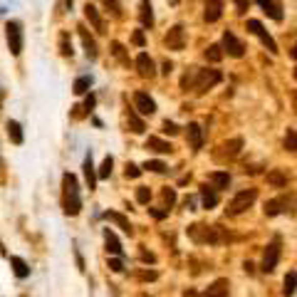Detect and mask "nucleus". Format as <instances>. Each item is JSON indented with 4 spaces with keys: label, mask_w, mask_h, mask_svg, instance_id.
Returning <instances> with one entry per match:
<instances>
[{
    "label": "nucleus",
    "mask_w": 297,
    "mask_h": 297,
    "mask_svg": "<svg viewBox=\"0 0 297 297\" xmlns=\"http://www.w3.org/2000/svg\"><path fill=\"white\" fill-rule=\"evenodd\" d=\"M94 104H97V97H94V94H90V97H87V102H84V109L92 111V109H94Z\"/></svg>",
    "instance_id": "obj_49"
},
{
    "label": "nucleus",
    "mask_w": 297,
    "mask_h": 297,
    "mask_svg": "<svg viewBox=\"0 0 297 297\" xmlns=\"http://www.w3.org/2000/svg\"><path fill=\"white\" fill-rule=\"evenodd\" d=\"M287 211H290V213L295 211V198H292V196H285V193L265 203V216H268V218L282 216V213H287Z\"/></svg>",
    "instance_id": "obj_8"
},
{
    "label": "nucleus",
    "mask_w": 297,
    "mask_h": 297,
    "mask_svg": "<svg viewBox=\"0 0 297 297\" xmlns=\"http://www.w3.org/2000/svg\"><path fill=\"white\" fill-rule=\"evenodd\" d=\"M62 208L67 216H77L82 211V196H79V181L74 173L62 176Z\"/></svg>",
    "instance_id": "obj_1"
},
{
    "label": "nucleus",
    "mask_w": 297,
    "mask_h": 297,
    "mask_svg": "<svg viewBox=\"0 0 297 297\" xmlns=\"http://www.w3.org/2000/svg\"><path fill=\"white\" fill-rule=\"evenodd\" d=\"M90 87H92V77L90 74H84V77H77L72 84V92L74 94H87L90 92Z\"/></svg>",
    "instance_id": "obj_32"
},
{
    "label": "nucleus",
    "mask_w": 297,
    "mask_h": 297,
    "mask_svg": "<svg viewBox=\"0 0 297 297\" xmlns=\"http://www.w3.org/2000/svg\"><path fill=\"white\" fill-rule=\"evenodd\" d=\"M221 148H223V151L218 154V156H228V159H235V156L241 154V148H243V139H241V136H235V139L225 141Z\"/></svg>",
    "instance_id": "obj_22"
},
{
    "label": "nucleus",
    "mask_w": 297,
    "mask_h": 297,
    "mask_svg": "<svg viewBox=\"0 0 297 297\" xmlns=\"http://www.w3.org/2000/svg\"><path fill=\"white\" fill-rule=\"evenodd\" d=\"M282 146H285V151H297V131L295 129H287Z\"/></svg>",
    "instance_id": "obj_35"
},
{
    "label": "nucleus",
    "mask_w": 297,
    "mask_h": 297,
    "mask_svg": "<svg viewBox=\"0 0 297 297\" xmlns=\"http://www.w3.org/2000/svg\"><path fill=\"white\" fill-rule=\"evenodd\" d=\"M255 198H258V191L255 188H245L241 193H235L233 201L228 203V216H241V213H245L250 205L255 203Z\"/></svg>",
    "instance_id": "obj_4"
},
{
    "label": "nucleus",
    "mask_w": 297,
    "mask_h": 297,
    "mask_svg": "<svg viewBox=\"0 0 297 297\" xmlns=\"http://www.w3.org/2000/svg\"><path fill=\"white\" fill-rule=\"evenodd\" d=\"M161 196H164V201H166V205L168 208H171V205L176 203V191H173V188H164V191H161Z\"/></svg>",
    "instance_id": "obj_40"
},
{
    "label": "nucleus",
    "mask_w": 297,
    "mask_h": 297,
    "mask_svg": "<svg viewBox=\"0 0 297 297\" xmlns=\"http://www.w3.org/2000/svg\"><path fill=\"white\" fill-rule=\"evenodd\" d=\"M245 30H248L250 35L258 37L260 42L268 47V52H270V55H278V42H275V40H273V35H270V33L262 27V22H260V20H248Z\"/></svg>",
    "instance_id": "obj_6"
},
{
    "label": "nucleus",
    "mask_w": 297,
    "mask_h": 297,
    "mask_svg": "<svg viewBox=\"0 0 297 297\" xmlns=\"http://www.w3.org/2000/svg\"><path fill=\"white\" fill-rule=\"evenodd\" d=\"M188 238L193 243H198V245H218V243H225L230 241V235H225L223 233L221 225H203V223H196V225H191L188 228Z\"/></svg>",
    "instance_id": "obj_2"
},
{
    "label": "nucleus",
    "mask_w": 297,
    "mask_h": 297,
    "mask_svg": "<svg viewBox=\"0 0 297 297\" xmlns=\"http://www.w3.org/2000/svg\"><path fill=\"white\" fill-rule=\"evenodd\" d=\"M131 40H134V45H139V47H144V42H146V37H144V30H136Z\"/></svg>",
    "instance_id": "obj_45"
},
{
    "label": "nucleus",
    "mask_w": 297,
    "mask_h": 297,
    "mask_svg": "<svg viewBox=\"0 0 297 297\" xmlns=\"http://www.w3.org/2000/svg\"><path fill=\"white\" fill-rule=\"evenodd\" d=\"M268 184L275 186V188H287L290 176L285 171H280V168H273V171H268Z\"/></svg>",
    "instance_id": "obj_21"
},
{
    "label": "nucleus",
    "mask_w": 297,
    "mask_h": 297,
    "mask_svg": "<svg viewBox=\"0 0 297 297\" xmlns=\"http://www.w3.org/2000/svg\"><path fill=\"white\" fill-rule=\"evenodd\" d=\"M144 168L154 171V173H166V171H168V166L164 164V161H146V164H144Z\"/></svg>",
    "instance_id": "obj_37"
},
{
    "label": "nucleus",
    "mask_w": 297,
    "mask_h": 297,
    "mask_svg": "<svg viewBox=\"0 0 297 297\" xmlns=\"http://www.w3.org/2000/svg\"><path fill=\"white\" fill-rule=\"evenodd\" d=\"M104 3H107V8H111L114 15H119V0H104Z\"/></svg>",
    "instance_id": "obj_47"
},
{
    "label": "nucleus",
    "mask_w": 297,
    "mask_h": 297,
    "mask_svg": "<svg viewBox=\"0 0 297 297\" xmlns=\"http://www.w3.org/2000/svg\"><path fill=\"white\" fill-rule=\"evenodd\" d=\"M297 292V273H287L285 275V282H282V295L292 297Z\"/></svg>",
    "instance_id": "obj_31"
},
{
    "label": "nucleus",
    "mask_w": 297,
    "mask_h": 297,
    "mask_svg": "<svg viewBox=\"0 0 297 297\" xmlns=\"http://www.w3.org/2000/svg\"><path fill=\"white\" fill-rule=\"evenodd\" d=\"M223 15V0H205L203 3V18L205 22H216Z\"/></svg>",
    "instance_id": "obj_14"
},
{
    "label": "nucleus",
    "mask_w": 297,
    "mask_h": 297,
    "mask_svg": "<svg viewBox=\"0 0 297 297\" xmlns=\"http://www.w3.org/2000/svg\"><path fill=\"white\" fill-rule=\"evenodd\" d=\"M84 15H87V20L94 25V30H97V33H104V22H102V18H99V13H97V8H94V5H90V3L84 5Z\"/></svg>",
    "instance_id": "obj_27"
},
{
    "label": "nucleus",
    "mask_w": 297,
    "mask_h": 297,
    "mask_svg": "<svg viewBox=\"0 0 297 297\" xmlns=\"http://www.w3.org/2000/svg\"><path fill=\"white\" fill-rule=\"evenodd\" d=\"M22 297H25V295H22Z\"/></svg>",
    "instance_id": "obj_58"
},
{
    "label": "nucleus",
    "mask_w": 297,
    "mask_h": 297,
    "mask_svg": "<svg viewBox=\"0 0 297 297\" xmlns=\"http://www.w3.org/2000/svg\"><path fill=\"white\" fill-rule=\"evenodd\" d=\"M141 278L144 280H156L159 278V273H156V270H148V273H141Z\"/></svg>",
    "instance_id": "obj_50"
},
{
    "label": "nucleus",
    "mask_w": 297,
    "mask_h": 297,
    "mask_svg": "<svg viewBox=\"0 0 297 297\" xmlns=\"http://www.w3.org/2000/svg\"><path fill=\"white\" fill-rule=\"evenodd\" d=\"M60 52L65 57H72V42H70V35L67 33H62V37H60Z\"/></svg>",
    "instance_id": "obj_36"
},
{
    "label": "nucleus",
    "mask_w": 297,
    "mask_h": 297,
    "mask_svg": "<svg viewBox=\"0 0 297 297\" xmlns=\"http://www.w3.org/2000/svg\"><path fill=\"white\" fill-rule=\"evenodd\" d=\"M141 260H144V262H156V255H154V253H148V250H144V248H141Z\"/></svg>",
    "instance_id": "obj_46"
},
{
    "label": "nucleus",
    "mask_w": 297,
    "mask_h": 297,
    "mask_svg": "<svg viewBox=\"0 0 297 297\" xmlns=\"http://www.w3.org/2000/svg\"><path fill=\"white\" fill-rule=\"evenodd\" d=\"M221 47H223V52H228L230 57H243L245 55V45H243L241 40L233 35L230 30H225V33H223V45Z\"/></svg>",
    "instance_id": "obj_9"
},
{
    "label": "nucleus",
    "mask_w": 297,
    "mask_h": 297,
    "mask_svg": "<svg viewBox=\"0 0 297 297\" xmlns=\"http://www.w3.org/2000/svg\"><path fill=\"white\" fill-rule=\"evenodd\" d=\"M292 99H295V109H297V92H295V94H292Z\"/></svg>",
    "instance_id": "obj_56"
},
{
    "label": "nucleus",
    "mask_w": 297,
    "mask_h": 297,
    "mask_svg": "<svg viewBox=\"0 0 297 297\" xmlns=\"http://www.w3.org/2000/svg\"><path fill=\"white\" fill-rule=\"evenodd\" d=\"M139 18H141V25H144V27H151V25H154V8H151V0H141V3H139Z\"/></svg>",
    "instance_id": "obj_24"
},
{
    "label": "nucleus",
    "mask_w": 297,
    "mask_h": 297,
    "mask_svg": "<svg viewBox=\"0 0 297 297\" xmlns=\"http://www.w3.org/2000/svg\"><path fill=\"white\" fill-rule=\"evenodd\" d=\"M295 79H297V70H295Z\"/></svg>",
    "instance_id": "obj_57"
},
{
    "label": "nucleus",
    "mask_w": 297,
    "mask_h": 297,
    "mask_svg": "<svg viewBox=\"0 0 297 297\" xmlns=\"http://www.w3.org/2000/svg\"><path fill=\"white\" fill-rule=\"evenodd\" d=\"M10 265H13V273H15V278L25 280L27 275H30V265L25 262L22 258H18V255H10Z\"/></svg>",
    "instance_id": "obj_26"
},
{
    "label": "nucleus",
    "mask_w": 297,
    "mask_h": 297,
    "mask_svg": "<svg viewBox=\"0 0 297 297\" xmlns=\"http://www.w3.org/2000/svg\"><path fill=\"white\" fill-rule=\"evenodd\" d=\"M260 8H262V13L268 15V18H273L275 22H280L282 20V8H280L278 0H255Z\"/></svg>",
    "instance_id": "obj_16"
},
{
    "label": "nucleus",
    "mask_w": 297,
    "mask_h": 297,
    "mask_svg": "<svg viewBox=\"0 0 297 297\" xmlns=\"http://www.w3.org/2000/svg\"><path fill=\"white\" fill-rule=\"evenodd\" d=\"M111 168H114V159H111V156H104L102 166H99V171H97V179H109Z\"/></svg>",
    "instance_id": "obj_34"
},
{
    "label": "nucleus",
    "mask_w": 297,
    "mask_h": 297,
    "mask_svg": "<svg viewBox=\"0 0 297 297\" xmlns=\"http://www.w3.org/2000/svg\"><path fill=\"white\" fill-rule=\"evenodd\" d=\"M235 8H238L241 15H245V10H248V0H235Z\"/></svg>",
    "instance_id": "obj_48"
},
{
    "label": "nucleus",
    "mask_w": 297,
    "mask_h": 297,
    "mask_svg": "<svg viewBox=\"0 0 297 297\" xmlns=\"http://www.w3.org/2000/svg\"><path fill=\"white\" fill-rule=\"evenodd\" d=\"M134 109L141 111V114H146V116H151V114L156 111V102H154L146 92H136L134 94Z\"/></svg>",
    "instance_id": "obj_11"
},
{
    "label": "nucleus",
    "mask_w": 297,
    "mask_h": 297,
    "mask_svg": "<svg viewBox=\"0 0 297 297\" xmlns=\"http://www.w3.org/2000/svg\"><path fill=\"white\" fill-rule=\"evenodd\" d=\"M109 270L111 273H122V270H124V262H122L119 258H111L109 260Z\"/></svg>",
    "instance_id": "obj_44"
},
{
    "label": "nucleus",
    "mask_w": 297,
    "mask_h": 297,
    "mask_svg": "<svg viewBox=\"0 0 297 297\" xmlns=\"http://www.w3.org/2000/svg\"><path fill=\"white\" fill-rule=\"evenodd\" d=\"M243 268H245V273H248V275H253V273H255V265H253V262H245Z\"/></svg>",
    "instance_id": "obj_52"
},
{
    "label": "nucleus",
    "mask_w": 297,
    "mask_h": 297,
    "mask_svg": "<svg viewBox=\"0 0 297 297\" xmlns=\"http://www.w3.org/2000/svg\"><path fill=\"white\" fill-rule=\"evenodd\" d=\"M166 47L168 50H176V52H181L186 47V33H184V25H173L171 30H168V35H166Z\"/></svg>",
    "instance_id": "obj_10"
},
{
    "label": "nucleus",
    "mask_w": 297,
    "mask_h": 297,
    "mask_svg": "<svg viewBox=\"0 0 297 297\" xmlns=\"http://www.w3.org/2000/svg\"><path fill=\"white\" fill-rule=\"evenodd\" d=\"M136 72L141 74L144 79H151V77H156V65H154V60H151L146 52H141V55L136 57Z\"/></svg>",
    "instance_id": "obj_13"
},
{
    "label": "nucleus",
    "mask_w": 297,
    "mask_h": 297,
    "mask_svg": "<svg viewBox=\"0 0 297 297\" xmlns=\"http://www.w3.org/2000/svg\"><path fill=\"white\" fill-rule=\"evenodd\" d=\"M179 131H181V129H179V127H176L173 122H168V119L164 122V134H168V136H176Z\"/></svg>",
    "instance_id": "obj_42"
},
{
    "label": "nucleus",
    "mask_w": 297,
    "mask_h": 297,
    "mask_svg": "<svg viewBox=\"0 0 297 297\" xmlns=\"http://www.w3.org/2000/svg\"><path fill=\"white\" fill-rule=\"evenodd\" d=\"M221 79H223V74L218 70H193L191 87L196 90V94H205L211 87H216Z\"/></svg>",
    "instance_id": "obj_3"
},
{
    "label": "nucleus",
    "mask_w": 297,
    "mask_h": 297,
    "mask_svg": "<svg viewBox=\"0 0 297 297\" xmlns=\"http://www.w3.org/2000/svg\"><path fill=\"white\" fill-rule=\"evenodd\" d=\"M228 292H230V282L225 278H218L216 282L208 285V290L203 292V297H228Z\"/></svg>",
    "instance_id": "obj_15"
},
{
    "label": "nucleus",
    "mask_w": 297,
    "mask_h": 297,
    "mask_svg": "<svg viewBox=\"0 0 297 297\" xmlns=\"http://www.w3.org/2000/svg\"><path fill=\"white\" fill-rule=\"evenodd\" d=\"M79 30V37H82V45H84V52H87V57L90 60H97V55H99V50H97V42H94L92 37H90V33H87V27H77Z\"/></svg>",
    "instance_id": "obj_17"
},
{
    "label": "nucleus",
    "mask_w": 297,
    "mask_h": 297,
    "mask_svg": "<svg viewBox=\"0 0 297 297\" xmlns=\"http://www.w3.org/2000/svg\"><path fill=\"white\" fill-rule=\"evenodd\" d=\"M188 146H191V151H201L203 148V129H201V124H196V122H191L188 127Z\"/></svg>",
    "instance_id": "obj_12"
},
{
    "label": "nucleus",
    "mask_w": 297,
    "mask_h": 297,
    "mask_svg": "<svg viewBox=\"0 0 297 297\" xmlns=\"http://www.w3.org/2000/svg\"><path fill=\"white\" fill-rule=\"evenodd\" d=\"M82 168H84V179H87V188H90V191H94V188H97V173H94V161H92V154H87V156H84V164H82Z\"/></svg>",
    "instance_id": "obj_23"
},
{
    "label": "nucleus",
    "mask_w": 297,
    "mask_h": 297,
    "mask_svg": "<svg viewBox=\"0 0 297 297\" xmlns=\"http://www.w3.org/2000/svg\"><path fill=\"white\" fill-rule=\"evenodd\" d=\"M211 184L216 186V191L228 188V186H230V173H225V171H213V173H211Z\"/></svg>",
    "instance_id": "obj_29"
},
{
    "label": "nucleus",
    "mask_w": 297,
    "mask_h": 297,
    "mask_svg": "<svg viewBox=\"0 0 297 297\" xmlns=\"http://www.w3.org/2000/svg\"><path fill=\"white\" fill-rule=\"evenodd\" d=\"M148 198H151V191H148L146 186H139V188H136V201H139L141 205H146Z\"/></svg>",
    "instance_id": "obj_38"
},
{
    "label": "nucleus",
    "mask_w": 297,
    "mask_h": 297,
    "mask_svg": "<svg viewBox=\"0 0 297 297\" xmlns=\"http://www.w3.org/2000/svg\"><path fill=\"white\" fill-rule=\"evenodd\" d=\"M280 255H282V248H280V238H273V241L265 245V253H262V262H260V270L262 273H275L280 262Z\"/></svg>",
    "instance_id": "obj_5"
},
{
    "label": "nucleus",
    "mask_w": 297,
    "mask_h": 297,
    "mask_svg": "<svg viewBox=\"0 0 297 297\" xmlns=\"http://www.w3.org/2000/svg\"><path fill=\"white\" fill-rule=\"evenodd\" d=\"M290 55H292V57H295V60H297V45H295V47H292V52H290Z\"/></svg>",
    "instance_id": "obj_54"
},
{
    "label": "nucleus",
    "mask_w": 297,
    "mask_h": 297,
    "mask_svg": "<svg viewBox=\"0 0 297 297\" xmlns=\"http://www.w3.org/2000/svg\"><path fill=\"white\" fill-rule=\"evenodd\" d=\"M168 3H171V5H179V3H181V0H168Z\"/></svg>",
    "instance_id": "obj_55"
},
{
    "label": "nucleus",
    "mask_w": 297,
    "mask_h": 297,
    "mask_svg": "<svg viewBox=\"0 0 297 297\" xmlns=\"http://www.w3.org/2000/svg\"><path fill=\"white\" fill-rule=\"evenodd\" d=\"M5 129H8V136H10V141L20 146V144H22V139H25V136H22V127H20L15 119H10V122L5 124Z\"/></svg>",
    "instance_id": "obj_28"
},
{
    "label": "nucleus",
    "mask_w": 297,
    "mask_h": 297,
    "mask_svg": "<svg viewBox=\"0 0 297 297\" xmlns=\"http://www.w3.org/2000/svg\"><path fill=\"white\" fill-rule=\"evenodd\" d=\"M111 52H114V57H119L124 65H129V57L124 55V47H122L119 42H111Z\"/></svg>",
    "instance_id": "obj_39"
},
{
    "label": "nucleus",
    "mask_w": 297,
    "mask_h": 297,
    "mask_svg": "<svg viewBox=\"0 0 297 297\" xmlns=\"http://www.w3.org/2000/svg\"><path fill=\"white\" fill-rule=\"evenodd\" d=\"M104 243H107V250L111 255H124V248H122V243L116 238V233L109 230V228H104Z\"/></svg>",
    "instance_id": "obj_20"
},
{
    "label": "nucleus",
    "mask_w": 297,
    "mask_h": 297,
    "mask_svg": "<svg viewBox=\"0 0 297 297\" xmlns=\"http://www.w3.org/2000/svg\"><path fill=\"white\" fill-rule=\"evenodd\" d=\"M171 70H173V65H171V62L166 60V62L161 65V72H164V74H171Z\"/></svg>",
    "instance_id": "obj_51"
},
{
    "label": "nucleus",
    "mask_w": 297,
    "mask_h": 297,
    "mask_svg": "<svg viewBox=\"0 0 297 297\" xmlns=\"http://www.w3.org/2000/svg\"><path fill=\"white\" fill-rule=\"evenodd\" d=\"M141 176V168L136 164H127V179H139Z\"/></svg>",
    "instance_id": "obj_41"
},
{
    "label": "nucleus",
    "mask_w": 297,
    "mask_h": 297,
    "mask_svg": "<svg viewBox=\"0 0 297 297\" xmlns=\"http://www.w3.org/2000/svg\"><path fill=\"white\" fill-rule=\"evenodd\" d=\"M104 218H107V221H111V223H116V225H119V228H122L127 235H134V225H131L129 218H124L122 213H116V211H107V213H104Z\"/></svg>",
    "instance_id": "obj_18"
},
{
    "label": "nucleus",
    "mask_w": 297,
    "mask_h": 297,
    "mask_svg": "<svg viewBox=\"0 0 297 297\" xmlns=\"http://www.w3.org/2000/svg\"><path fill=\"white\" fill-rule=\"evenodd\" d=\"M148 216L151 218H156V221H164L168 216V211H159V208H148Z\"/></svg>",
    "instance_id": "obj_43"
},
{
    "label": "nucleus",
    "mask_w": 297,
    "mask_h": 297,
    "mask_svg": "<svg viewBox=\"0 0 297 297\" xmlns=\"http://www.w3.org/2000/svg\"><path fill=\"white\" fill-rule=\"evenodd\" d=\"M5 40H8V47L10 52L18 57L22 52V22L20 20H10L5 25Z\"/></svg>",
    "instance_id": "obj_7"
},
{
    "label": "nucleus",
    "mask_w": 297,
    "mask_h": 297,
    "mask_svg": "<svg viewBox=\"0 0 297 297\" xmlns=\"http://www.w3.org/2000/svg\"><path fill=\"white\" fill-rule=\"evenodd\" d=\"M127 119H129V127L134 134H144V129H146V124L141 122V116L136 114V109H129L127 111Z\"/></svg>",
    "instance_id": "obj_30"
},
{
    "label": "nucleus",
    "mask_w": 297,
    "mask_h": 297,
    "mask_svg": "<svg viewBox=\"0 0 297 297\" xmlns=\"http://www.w3.org/2000/svg\"><path fill=\"white\" fill-rule=\"evenodd\" d=\"M201 203H203V208H216L218 205V191L213 186L208 184L201 186Z\"/></svg>",
    "instance_id": "obj_19"
},
{
    "label": "nucleus",
    "mask_w": 297,
    "mask_h": 297,
    "mask_svg": "<svg viewBox=\"0 0 297 297\" xmlns=\"http://www.w3.org/2000/svg\"><path fill=\"white\" fill-rule=\"evenodd\" d=\"M146 148L156 151V154H171V151H173V146H171L168 141H164V139H159V136H148Z\"/></svg>",
    "instance_id": "obj_25"
},
{
    "label": "nucleus",
    "mask_w": 297,
    "mask_h": 297,
    "mask_svg": "<svg viewBox=\"0 0 297 297\" xmlns=\"http://www.w3.org/2000/svg\"><path fill=\"white\" fill-rule=\"evenodd\" d=\"M184 297H201V295H198L196 290H186V292H184Z\"/></svg>",
    "instance_id": "obj_53"
},
{
    "label": "nucleus",
    "mask_w": 297,
    "mask_h": 297,
    "mask_svg": "<svg viewBox=\"0 0 297 297\" xmlns=\"http://www.w3.org/2000/svg\"><path fill=\"white\" fill-rule=\"evenodd\" d=\"M205 60H208V62H221L223 60L221 45H208V47H205Z\"/></svg>",
    "instance_id": "obj_33"
}]
</instances>
